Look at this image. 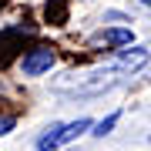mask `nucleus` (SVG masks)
<instances>
[{
	"label": "nucleus",
	"mask_w": 151,
	"mask_h": 151,
	"mask_svg": "<svg viewBox=\"0 0 151 151\" xmlns=\"http://www.w3.org/2000/svg\"><path fill=\"white\" fill-rule=\"evenodd\" d=\"M148 64V50L145 47H131V50H124V54L114 60V67L121 70V74H134V70H141Z\"/></svg>",
	"instance_id": "20e7f679"
},
{
	"label": "nucleus",
	"mask_w": 151,
	"mask_h": 151,
	"mask_svg": "<svg viewBox=\"0 0 151 151\" xmlns=\"http://www.w3.org/2000/svg\"><path fill=\"white\" fill-rule=\"evenodd\" d=\"M118 118H121V114L118 111H114V114H108V118H104V121H97V124H91V134L94 138H104V134H111V128H114V124H118Z\"/></svg>",
	"instance_id": "423d86ee"
},
{
	"label": "nucleus",
	"mask_w": 151,
	"mask_h": 151,
	"mask_svg": "<svg viewBox=\"0 0 151 151\" xmlns=\"http://www.w3.org/2000/svg\"><path fill=\"white\" fill-rule=\"evenodd\" d=\"M141 4H148V7H151V0H141Z\"/></svg>",
	"instance_id": "6e6552de"
},
{
	"label": "nucleus",
	"mask_w": 151,
	"mask_h": 151,
	"mask_svg": "<svg viewBox=\"0 0 151 151\" xmlns=\"http://www.w3.org/2000/svg\"><path fill=\"white\" fill-rule=\"evenodd\" d=\"M70 151H74V148H70Z\"/></svg>",
	"instance_id": "9d476101"
},
{
	"label": "nucleus",
	"mask_w": 151,
	"mask_h": 151,
	"mask_svg": "<svg viewBox=\"0 0 151 151\" xmlns=\"http://www.w3.org/2000/svg\"><path fill=\"white\" fill-rule=\"evenodd\" d=\"M134 40V34H131L128 27H111V30H97L94 37H91V44L94 47H128V44Z\"/></svg>",
	"instance_id": "7ed1b4c3"
},
{
	"label": "nucleus",
	"mask_w": 151,
	"mask_h": 151,
	"mask_svg": "<svg viewBox=\"0 0 151 151\" xmlns=\"http://www.w3.org/2000/svg\"><path fill=\"white\" fill-rule=\"evenodd\" d=\"M0 7H4V0H0Z\"/></svg>",
	"instance_id": "1a4fd4ad"
},
{
	"label": "nucleus",
	"mask_w": 151,
	"mask_h": 151,
	"mask_svg": "<svg viewBox=\"0 0 151 151\" xmlns=\"http://www.w3.org/2000/svg\"><path fill=\"white\" fill-rule=\"evenodd\" d=\"M44 17H47L50 24H64L67 20V0H50V4L44 7Z\"/></svg>",
	"instance_id": "39448f33"
},
{
	"label": "nucleus",
	"mask_w": 151,
	"mask_h": 151,
	"mask_svg": "<svg viewBox=\"0 0 151 151\" xmlns=\"http://www.w3.org/2000/svg\"><path fill=\"white\" fill-rule=\"evenodd\" d=\"M148 141H151V138H148Z\"/></svg>",
	"instance_id": "9b49d317"
},
{
	"label": "nucleus",
	"mask_w": 151,
	"mask_h": 151,
	"mask_svg": "<svg viewBox=\"0 0 151 151\" xmlns=\"http://www.w3.org/2000/svg\"><path fill=\"white\" fill-rule=\"evenodd\" d=\"M14 124H17L14 118H0V134H7V131H10V128H14Z\"/></svg>",
	"instance_id": "0eeeda50"
},
{
	"label": "nucleus",
	"mask_w": 151,
	"mask_h": 151,
	"mask_svg": "<svg viewBox=\"0 0 151 151\" xmlns=\"http://www.w3.org/2000/svg\"><path fill=\"white\" fill-rule=\"evenodd\" d=\"M84 131H91V118H77V121H70V124H50L47 134L37 138V148L40 151H54L60 145H67V141L81 138Z\"/></svg>",
	"instance_id": "f257e3e1"
},
{
	"label": "nucleus",
	"mask_w": 151,
	"mask_h": 151,
	"mask_svg": "<svg viewBox=\"0 0 151 151\" xmlns=\"http://www.w3.org/2000/svg\"><path fill=\"white\" fill-rule=\"evenodd\" d=\"M54 60H57L54 47H44V44H37V47H30L27 54H24L20 70H24L27 77H40V74H47V70L54 67Z\"/></svg>",
	"instance_id": "f03ea898"
}]
</instances>
